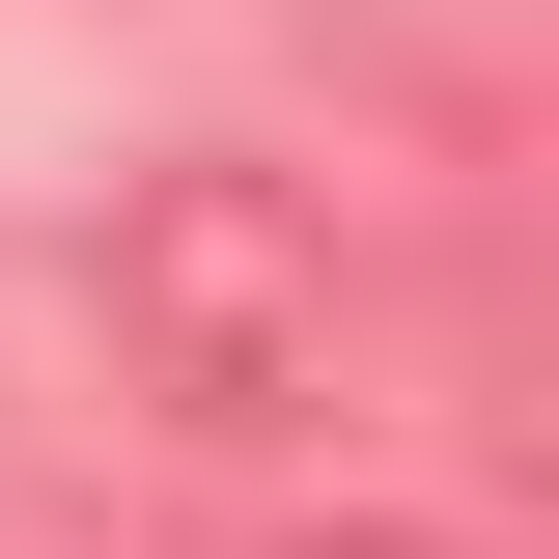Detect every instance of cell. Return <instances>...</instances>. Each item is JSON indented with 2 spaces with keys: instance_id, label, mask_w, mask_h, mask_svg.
<instances>
[{
  "instance_id": "6da1fadb",
  "label": "cell",
  "mask_w": 559,
  "mask_h": 559,
  "mask_svg": "<svg viewBox=\"0 0 559 559\" xmlns=\"http://www.w3.org/2000/svg\"><path fill=\"white\" fill-rule=\"evenodd\" d=\"M112 336L168 419H308L336 392V224L280 197V168H168L112 224Z\"/></svg>"
}]
</instances>
